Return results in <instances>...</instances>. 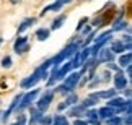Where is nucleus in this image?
<instances>
[{
  "instance_id": "nucleus-1",
  "label": "nucleus",
  "mask_w": 132,
  "mask_h": 125,
  "mask_svg": "<svg viewBox=\"0 0 132 125\" xmlns=\"http://www.w3.org/2000/svg\"><path fill=\"white\" fill-rule=\"evenodd\" d=\"M51 65H52V63H51V59H49V60H46L44 63H41L31 75H29V76H26L24 80H21L20 86H21L23 89H31V88H34L39 81H41V80L47 78V68L51 67Z\"/></svg>"
},
{
  "instance_id": "nucleus-2",
  "label": "nucleus",
  "mask_w": 132,
  "mask_h": 125,
  "mask_svg": "<svg viewBox=\"0 0 132 125\" xmlns=\"http://www.w3.org/2000/svg\"><path fill=\"white\" fill-rule=\"evenodd\" d=\"M78 47H80V42H78V41H73V42L67 44V46H65L62 51L57 54V55L51 59V63H52V65H60V63H64L65 60H69V59L78 51Z\"/></svg>"
},
{
  "instance_id": "nucleus-3",
  "label": "nucleus",
  "mask_w": 132,
  "mask_h": 125,
  "mask_svg": "<svg viewBox=\"0 0 132 125\" xmlns=\"http://www.w3.org/2000/svg\"><path fill=\"white\" fill-rule=\"evenodd\" d=\"M38 96H39V89L38 88H31V91L23 93V96H21V99H20V102H18L16 109H15V112H16V114H23V111H26L28 107H31V104L38 99Z\"/></svg>"
},
{
  "instance_id": "nucleus-4",
  "label": "nucleus",
  "mask_w": 132,
  "mask_h": 125,
  "mask_svg": "<svg viewBox=\"0 0 132 125\" xmlns=\"http://www.w3.org/2000/svg\"><path fill=\"white\" fill-rule=\"evenodd\" d=\"M111 37H113V31H104V33H101L98 39H96V42H95V46L93 47H90V54H91V57H95L96 54H98V51L101 47H104L106 44H108L111 41Z\"/></svg>"
},
{
  "instance_id": "nucleus-5",
  "label": "nucleus",
  "mask_w": 132,
  "mask_h": 125,
  "mask_svg": "<svg viewBox=\"0 0 132 125\" xmlns=\"http://www.w3.org/2000/svg\"><path fill=\"white\" fill-rule=\"evenodd\" d=\"M52 98H54V91H51V89H47L46 93H43L41 98H39L38 102H36V109L39 112L47 111V107L51 106V102H52Z\"/></svg>"
},
{
  "instance_id": "nucleus-6",
  "label": "nucleus",
  "mask_w": 132,
  "mask_h": 125,
  "mask_svg": "<svg viewBox=\"0 0 132 125\" xmlns=\"http://www.w3.org/2000/svg\"><path fill=\"white\" fill-rule=\"evenodd\" d=\"M80 80H82V75H80V72H73V73H69L67 76L64 78V83H62V84L69 89L70 93H72L73 89H75V86L78 84Z\"/></svg>"
},
{
  "instance_id": "nucleus-7",
  "label": "nucleus",
  "mask_w": 132,
  "mask_h": 125,
  "mask_svg": "<svg viewBox=\"0 0 132 125\" xmlns=\"http://www.w3.org/2000/svg\"><path fill=\"white\" fill-rule=\"evenodd\" d=\"M113 59H114V54L109 49L101 47L98 51V54L95 55V62H96V65L98 63H108V62H113Z\"/></svg>"
},
{
  "instance_id": "nucleus-8",
  "label": "nucleus",
  "mask_w": 132,
  "mask_h": 125,
  "mask_svg": "<svg viewBox=\"0 0 132 125\" xmlns=\"http://www.w3.org/2000/svg\"><path fill=\"white\" fill-rule=\"evenodd\" d=\"M13 51L18 54V55H21V54L24 52H28L29 51V44H28V37H24V36H20L16 41H15L13 44Z\"/></svg>"
},
{
  "instance_id": "nucleus-9",
  "label": "nucleus",
  "mask_w": 132,
  "mask_h": 125,
  "mask_svg": "<svg viewBox=\"0 0 132 125\" xmlns=\"http://www.w3.org/2000/svg\"><path fill=\"white\" fill-rule=\"evenodd\" d=\"M21 96H23V93H20V94H16V96L13 98V101L10 102L8 109H7V111H5V112L2 114V119H0L2 122H7L8 119H10V116H12V114L15 112V109H16V106H18V102H20V99H21Z\"/></svg>"
},
{
  "instance_id": "nucleus-10",
  "label": "nucleus",
  "mask_w": 132,
  "mask_h": 125,
  "mask_svg": "<svg viewBox=\"0 0 132 125\" xmlns=\"http://www.w3.org/2000/svg\"><path fill=\"white\" fill-rule=\"evenodd\" d=\"M113 81H114V89H118V91H122L124 88H127V76L124 75V72L116 73Z\"/></svg>"
},
{
  "instance_id": "nucleus-11",
  "label": "nucleus",
  "mask_w": 132,
  "mask_h": 125,
  "mask_svg": "<svg viewBox=\"0 0 132 125\" xmlns=\"http://www.w3.org/2000/svg\"><path fill=\"white\" fill-rule=\"evenodd\" d=\"M70 2H72V0H55L54 3H51V5H47L46 8H43L41 16H44L47 12H59V10H62L64 5H67V3H70Z\"/></svg>"
},
{
  "instance_id": "nucleus-12",
  "label": "nucleus",
  "mask_w": 132,
  "mask_h": 125,
  "mask_svg": "<svg viewBox=\"0 0 132 125\" xmlns=\"http://www.w3.org/2000/svg\"><path fill=\"white\" fill-rule=\"evenodd\" d=\"M114 114H116V109L109 107V106H104V107L98 109V119H100V120H106V119L113 117Z\"/></svg>"
},
{
  "instance_id": "nucleus-13",
  "label": "nucleus",
  "mask_w": 132,
  "mask_h": 125,
  "mask_svg": "<svg viewBox=\"0 0 132 125\" xmlns=\"http://www.w3.org/2000/svg\"><path fill=\"white\" fill-rule=\"evenodd\" d=\"M108 106L116 109V112H121L122 111V106H124V99L119 98V96H114V98H111L108 101Z\"/></svg>"
},
{
  "instance_id": "nucleus-14",
  "label": "nucleus",
  "mask_w": 132,
  "mask_h": 125,
  "mask_svg": "<svg viewBox=\"0 0 132 125\" xmlns=\"http://www.w3.org/2000/svg\"><path fill=\"white\" fill-rule=\"evenodd\" d=\"M85 109L82 104H73V106H70V111H69V116L70 117H82L85 116Z\"/></svg>"
},
{
  "instance_id": "nucleus-15",
  "label": "nucleus",
  "mask_w": 132,
  "mask_h": 125,
  "mask_svg": "<svg viewBox=\"0 0 132 125\" xmlns=\"http://www.w3.org/2000/svg\"><path fill=\"white\" fill-rule=\"evenodd\" d=\"M132 62V54L130 52H126V54H121V57H119V67L121 68H126V67H129Z\"/></svg>"
},
{
  "instance_id": "nucleus-16",
  "label": "nucleus",
  "mask_w": 132,
  "mask_h": 125,
  "mask_svg": "<svg viewBox=\"0 0 132 125\" xmlns=\"http://www.w3.org/2000/svg\"><path fill=\"white\" fill-rule=\"evenodd\" d=\"M43 117V112H39L36 107L31 109V117H29V125H39V120Z\"/></svg>"
},
{
  "instance_id": "nucleus-17",
  "label": "nucleus",
  "mask_w": 132,
  "mask_h": 125,
  "mask_svg": "<svg viewBox=\"0 0 132 125\" xmlns=\"http://www.w3.org/2000/svg\"><path fill=\"white\" fill-rule=\"evenodd\" d=\"M36 23V18H26V20H23L21 23H20V26H18V33H23V31H26V29L29 26H33V24Z\"/></svg>"
},
{
  "instance_id": "nucleus-18",
  "label": "nucleus",
  "mask_w": 132,
  "mask_h": 125,
  "mask_svg": "<svg viewBox=\"0 0 132 125\" xmlns=\"http://www.w3.org/2000/svg\"><path fill=\"white\" fill-rule=\"evenodd\" d=\"M51 36V31L46 28H38L36 29V39L38 41H46V39H49Z\"/></svg>"
},
{
  "instance_id": "nucleus-19",
  "label": "nucleus",
  "mask_w": 132,
  "mask_h": 125,
  "mask_svg": "<svg viewBox=\"0 0 132 125\" xmlns=\"http://www.w3.org/2000/svg\"><path fill=\"white\" fill-rule=\"evenodd\" d=\"M113 54H122L126 51V47H124V44L121 42V41H114V42H111V49H109Z\"/></svg>"
},
{
  "instance_id": "nucleus-20",
  "label": "nucleus",
  "mask_w": 132,
  "mask_h": 125,
  "mask_svg": "<svg viewBox=\"0 0 132 125\" xmlns=\"http://www.w3.org/2000/svg\"><path fill=\"white\" fill-rule=\"evenodd\" d=\"M77 101H78L77 94H75V93H69L67 98H65V101H62V102L65 104V107H70V106H73V104H77Z\"/></svg>"
},
{
  "instance_id": "nucleus-21",
  "label": "nucleus",
  "mask_w": 132,
  "mask_h": 125,
  "mask_svg": "<svg viewBox=\"0 0 132 125\" xmlns=\"http://www.w3.org/2000/svg\"><path fill=\"white\" fill-rule=\"evenodd\" d=\"M124 28H127V23H126V21H122V20H116V21H114V26H113V29H111V31H122V29Z\"/></svg>"
},
{
  "instance_id": "nucleus-22",
  "label": "nucleus",
  "mask_w": 132,
  "mask_h": 125,
  "mask_svg": "<svg viewBox=\"0 0 132 125\" xmlns=\"http://www.w3.org/2000/svg\"><path fill=\"white\" fill-rule=\"evenodd\" d=\"M85 117H88V120H95V119H98V109L95 107H90L85 111Z\"/></svg>"
},
{
  "instance_id": "nucleus-23",
  "label": "nucleus",
  "mask_w": 132,
  "mask_h": 125,
  "mask_svg": "<svg viewBox=\"0 0 132 125\" xmlns=\"http://www.w3.org/2000/svg\"><path fill=\"white\" fill-rule=\"evenodd\" d=\"M65 18H67L65 15H60V16H57V18H55L54 21H52V26H51V28H52V29H59V28H60V26L64 24Z\"/></svg>"
},
{
  "instance_id": "nucleus-24",
  "label": "nucleus",
  "mask_w": 132,
  "mask_h": 125,
  "mask_svg": "<svg viewBox=\"0 0 132 125\" xmlns=\"http://www.w3.org/2000/svg\"><path fill=\"white\" fill-rule=\"evenodd\" d=\"M51 125H69V120H67V117H64V116H57V117L52 119V123Z\"/></svg>"
},
{
  "instance_id": "nucleus-25",
  "label": "nucleus",
  "mask_w": 132,
  "mask_h": 125,
  "mask_svg": "<svg viewBox=\"0 0 132 125\" xmlns=\"http://www.w3.org/2000/svg\"><path fill=\"white\" fill-rule=\"evenodd\" d=\"M106 123H108V125H124L122 123V117H116V116L106 119Z\"/></svg>"
},
{
  "instance_id": "nucleus-26",
  "label": "nucleus",
  "mask_w": 132,
  "mask_h": 125,
  "mask_svg": "<svg viewBox=\"0 0 132 125\" xmlns=\"http://www.w3.org/2000/svg\"><path fill=\"white\" fill-rule=\"evenodd\" d=\"M95 104H98V101H96V99H93L91 96H88V98L83 101V104H82V106H83L85 109H90V107H95Z\"/></svg>"
},
{
  "instance_id": "nucleus-27",
  "label": "nucleus",
  "mask_w": 132,
  "mask_h": 125,
  "mask_svg": "<svg viewBox=\"0 0 132 125\" xmlns=\"http://www.w3.org/2000/svg\"><path fill=\"white\" fill-rule=\"evenodd\" d=\"M130 111H132V102H130V99H127V101H124V106H122V111L121 112L130 114Z\"/></svg>"
},
{
  "instance_id": "nucleus-28",
  "label": "nucleus",
  "mask_w": 132,
  "mask_h": 125,
  "mask_svg": "<svg viewBox=\"0 0 132 125\" xmlns=\"http://www.w3.org/2000/svg\"><path fill=\"white\" fill-rule=\"evenodd\" d=\"M51 123H52V117H49V116H44V114H43L41 120H39V125H51Z\"/></svg>"
},
{
  "instance_id": "nucleus-29",
  "label": "nucleus",
  "mask_w": 132,
  "mask_h": 125,
  "mask_svg": "<svg viewBox=\"0 0 132 125\" xmlns=\"http://www.w3.org/2000/svg\"><path fill=\"white\" fill-rule=\"evenodd\" d=\"M2 67L3 68H10V67H12V57H10V55L2 59Z\"/></svg>"
},
{
  "instance_id": "nucleus-30",
  "label": "nucleus",
  "mask_w": 132,
  "mask_h": 125,
  "mask_svg": "<svg viewBox=\"0 0 132 125\" xmlns=\"http://www.w3.org/2000/svg\"><path fill=\"white\" fill-rule=\"evenodd\" d=\"M106 67H108V70H113V72H122V68L119 67V65H116V63H113V62H108V65H106Z\"/></svg>"
},
{
  "instance_id": "nucleus-31",
  "label": "nucleus",
  "mask_w": 132,
  "mask_h": 125,
  "mask_svg": "<svg viewBox=\"0 0 132 125\" xmlns=\"http://www.w3.org/2000/svg\"><path fill=\"white\" fill-rule=\"evenodd\" d=\"M12 125H26V117L23 116V114H18V119H16V122L12 123Z\"/></svg>"
},
{
  "instance_id": "nucleus-32",
  "label": "nucleus",
  "mask_w": 132,
  "mask_h": 125,
  "mask_svg": "<svg viewBox=\"0 0 132 125\" xmlns=\"http://www.w3.org/2000/svg\"><path fill=\"white\" fill-rule=\"evenodd\" d=\"M122 123H126V125H132V116H130V114H126V117L122 119Z\"/></svg>"
},
{
  "instance_id": "nucleus-33",
  "label": "nucleus",
  "mask_w": 132,
  "mask_h": 125,
  "mask_svg": "<svg viewBox=\"0 0 132 125\" xmlns=\"http://www.w3.org/2000/svg\"><path fill=\"white\" fill-rule=\"evenodd\" d=\"M72 125H90L88 120H82V119H75V120L72 122Z\"/></svg>"
},
{
  "instance_id": "nucleus-34",
  "label": "nucleus",
  "mask_w": 132,
  "mask_h": 125,
  "mask_svg": "<svg viewBox=\"0 0 132 125\" xmlns=\"http://www.w3.org/2000/svg\"><path fill=\"white\" fill-rule=\"evenodd\" d=\"M87 21H88V18H82L78 21V26H77V31H80V29L83 28V24H87Z\"/></svg>"
},
{
  "instance_id": "nucleus-35",
  "label": "nucleus",
  "mask_w": 132,
  "mask_h": 125,
  "mask_svg": "<svg viewBox=\"0 0 132 125\" xmlns=\"http://www.w3.org/2000/svg\"><path fill=\"white\" fill-rule=\"evenodd\" d=\"M126 68H127V70H126V76H127V80H129L130 75H132V67L129 65V67H126Z\"/></svg>"
},
{
  "instance_id": "nucleus-36",
  "label": "nucleus",
  "mask_w": 132,
  "mask_h": 125,
  "mask_svg": "<svg viewBox=\"0 0 132 125\" xmlns=\"http://www.w3.org/2000/svg\"><path fill=\"white\" fill-rule=\"evenodd\" d=\"M101 81H100V80H93V81H91L90 83V88H95V86H98V84H100Z\"/></svg>"
},
{
  "instance_id": "nucleus-37",
  "label": "nucleus",
  "mask_w": 132,
  "mask_h": 125,
  "mask_svg": "<svg viewBox=\"0 0 132 125\" xmlns=\"http://www.w3.org/2000/svg\"><path fill=\"white\" fill-rule=\"evenodd\" d=\"M88 123H91V125H101V120H100V119H95V120H88Z\"/></svg>"
},
{
  "instance_id": "nucleus-38",
  "label": "nucleus",
  "mask_w": 132,
  "mask_h": 125,
  "mask_svg": "<svg viewBox=\"0 0 132 125\" xmlns=\"http://www.w3.org/2000/svg\"><path fill=\"white\" fill-rule=\"evenodd\" d=\"M10 2H12V3H20L21 0H10Z\"/></svg>"
},
{
  "instance_id": "nucleus-39",
  "label": "nucleus",
  "mask_w": 132,
  "mask_h": 125,
  "mask_svg": "<svg viewBox=\"0 0 132 125\" xmlns=\"http://www.w3.org/2000/svg\"><path fill=\"white\" fill-rule=\"evenodd\" d=\"M2 44H3V39H2V37H0V46H2Z\"/></svg>"
}]
</instances>
